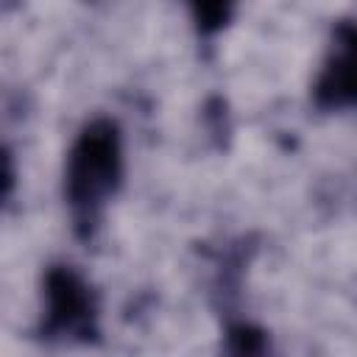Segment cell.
<instances>
[{"label":"cell","instance_id":"1","mask_svg":"<svg viewBox=\"0 0 357 357\" xmlns=\"http://www.w3.org/2000/svg\"><path fill=\"white\" fill-rule=\"evenodd\" d=\"M123 176L120 128L112 120H92L70 148L64 195L81 234H89Z\"/></svg>","mask_w":357,"mask_h":357},{"label":"cell","instance_id":"4","mask_svg":"<svg viewBox=\"0 0 357 357\" xmlns=\"http://www.w3.org/2000/svg\"><path fill=\"white\" fill-rule=\"evenodd\" d=\"M226 357H268L265 332L251 324H231L226 332Z\"/></svg>","mask_w":357,"mask_h":357},{"label":"cell","instance_id":"3","mask_svg":"<svg viewBox=\"0 0 357 357\" xmlns=\"http://www.w3.org/2000/svg\"><path fill=\"white\" fill-rule=\"evenodd\" d=\"M315 98L324 109L357 106V22L337 28L335 47L315 84Z\"/></svg>","mask_w":357,"mask_h":357},{"label":"cell","instance_id":"2","mask_svg":"<svg viewBox=\"0 0 357 357\" xmlns=\"http://www.w3.org/2000/svg\"><path fill=\"white\" fill-rule=\"evenodd\" d=\"M45 318L47 337H92L98 332V304L89 284L73 268H50L45 279Z\"/></svg>","mask_w":357,"mask_h":357}]
</instances>
